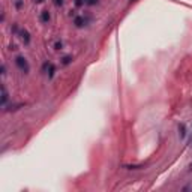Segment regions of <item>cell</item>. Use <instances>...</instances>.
I'll return each mask as SVG.
<instances>
[{"label": "cell", "mask_w": 192, "mask_h": 192, "mask_svg": "<svg viewBox=\"0 0 192 192\" xmlns=\"http://www.w3.org/2000/svg\"><path fill=\"white\" fill-rule=\"evenodd\" d=\"M15 65H17V68L21 71L23 74H29L30 66H29V62H27L26 57H23V56H17V57H15Z\"/></svg>", "instance_id": "cell-1"}, {"label": "cell", "mask_w": 192, "mask_h": 192, "mask_svg": "<svg viewBox=\"0 0 192 192\" xmlns=\"http://www.w3.org/2000/svg\"><path fill=\"white\" fill-rule=\"evenodd\" d=\"M18 35H20L21 41H23L26 45H29V44H30V33H29L26 29H21V30L18 32Z\"/></svg>", "instance_id": "cell-2"}, {"label": "cell", "mask_w": 192, "mask_h": 192, "mask_svg": "<svg viewBox=\"0 0 192 192\" xmlns=\"http://www.w3.org/2000/svg\"><path fill=\"white\" fill-rule=\"evenodd\" d=\"M74 24H75L77 27H84V24H86V18L81 17V15H77V17L74 18Z\"/></svg>", "instance_id": "cell-3"}, {"label": "cell", "mask_w": 192, "mask_h": 192, "mask_svg": "<svg viewBox=\"0 0 192 192\" xmlns=\"http://www.w3.org/2000/svg\"><path fill=\"white\" fill-rule=\"evenodd\" d=\"M8 99H9V96H8V92H6L5 86H2V107H5V105L8 104Z\"/></svg>", "instance_id": "cell-4"}, {"label": "cell", "mask_w": 192, "mask_h": 192, "mask_svg": "<svg viewBox=\"0 0 192 192\" xmlns=\"http://www.w3.org/2000/svg\"><path fill=\"white\" fill-rule=\"evenodd\" d=\"M50 20H51V15H50L48 11H42V12H41V21H42V23H48Z\"/></svg>", "instance_id": "cell-5"}, {"label": "cell", "mask_w": 192, "mask_h": 192, "mask_svg": "<svg viewBox=\"0 0 192 192\" xmlns=\"http://www.w3.org/2000/svg\"><path fill=\"white\" fill-rule=\"evenodd\" d=\"M179 134H180V138H185V137H186V126H185V123H180V125H179Z\"/></svg>", "instance_id": "cell-6"}, {"label": "cell", "mask_w": 192, "mask_h": 192, "mask_svg": "<svg viewBox=\"0 0 192 192\" xmlns=\"http://www.w3.org/2000/svg\"><path fill=\"white\" fill-rule=\"evenodd\" d=\"M47 74H48V77H50V78H53V77H54V74H56V66H54L53 63H50V66H48V71H47Z\"/></svg>", "instance_id": "cell-7"}, {"label": "cell", "mask_w": 192, "mask_h": 192, "mask_svg": "<svg viewBox=\"0 0 192 192\" xmlns=\"http://www.w3.org/2000/svg\"><path fill=\"white\" fill-rule=\"evenodd\" d=\"M71 63H72V57H71V56H65V57L62 59V65H63V66H68Z\"/></svg>", "instance_id": "cell-8"}, {"label": "cell", "mask_w": 192, "mask_h": 192, "mask_svg": "<svg viewBox=\"0 0 192 192\" xmlns=\"http://www.w3.org/2000/svg\"><path fill=\"white\" fill-rule=\"evenodd\" d=\"M83 3H84V5H89V6H93V5L98 3V0H83Z\"/></svg>", "instance_id": "cell-9"}, {"label": "cell", "mask_w": 192, "mask_h": 192, "mask_svg": "<svg viewBox=\"0 0 192 192\" xmlns=\"http://www.w3.org/2000/svg\"><path fill=\"white\" fill-rule=\"evenodd\" d=\"M54 48H56V50H62V48H63V44H62V42H56V44H54Z\"/></svg>", "instance_id": "cell-10"}, {"label": "cell", "mask_w": 192, "mask_h": 192, "mask_svg": "<svg viewBox=\"0 0 192 192\" xmlns=\"http://www.w3.org/2000/svg\"><path fill=\"white\" fill-rule=\"evenodd\" d=\"M15 8H17V9H21V8H23V0H17V2H15Z\"/></svg>", "instance_id": "cell-11"}, {"label": "cell", "mask_w": 192, "mask_h": 192, "mask_svg": "<svg viewBox=\"0 0 192 192\" xmlns=\"http://www.w3.org/2000/svg\"><path fill=\"white\" fill-rule=\"evenodd\" d=\"M54 5H56V6H62V5H63V0H54Z\"/></svg>", "instance_id": "cell-12"}, {"label": "cell", "mask_w": 192, "mask_h": 192, "mask_svg": "<svg viewBox=\"0 0 192 192\" xmlns=\"http://www.w3.org/2000/svg\"><path fill=\"white\" fill-rule=\"evenodd\" d=\"M2 75H6V66L2 65Z\"/></svg>", "instance_id": "cell-13"}, {"label": "cell", "mask_w": 192, "mask_h": 192, "mask_svg": "<svg viewBox=\"0 0 192 192\" xmlns=\"http://www.w3.org/2000/svg\"><path fill=\"white\" fill-rule=\"evenodd\" d=\"M44 0H35V3H42Z\"/></svg>", "instance_id": "cell-14"}, {"label": "cell", "mask_w": 192, "mask_h": 192, "mask_svg": "<svg viewBox=\"0 0 192 192\" xmlns=\"http://www.w3.org/2000/svg\"><path fill=\"white\" fill-rule=\"evenodd\" d=\"M189 170H191V171H192V162H191V164H189Z\"/></svg>", "instance_id": "cell-15"}, {"label": "cell", "mask_w": 192, "mask_h": 192, "mask_svg": "<svg viewBox=\"0 0 192 192\" xmlns=\"http://www.w3.org/2000/svg\"><path fill=\"white\" fill-rule=\"evenodd\" d=\"M191 146H192V141H191Z\"/></svg>", "instance_id": "cell-16"}]
</instances>
